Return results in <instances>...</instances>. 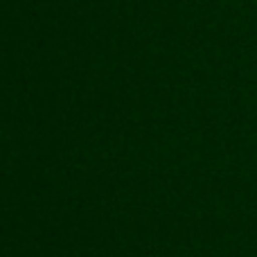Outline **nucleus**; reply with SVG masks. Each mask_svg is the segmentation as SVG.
Masks as SVG:
<instances>
[]
</instances>
